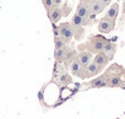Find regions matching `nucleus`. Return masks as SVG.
I'll return each mask as SVG.
<instances>
[{"label": "nucleus", "mask_w": 125, "mask_h": 119, "mask_svg": "<svg viewBox=\"0 0 125 119\" xmlns=\"http://www.w3.org/2000/svg\"><path fill=\"white\" fill-rule=\"evenodd\" d=\"M59 30V37L64 41L66 44H69L74 37V27L70 22H62L58 26Z\"/></svg>", "instance_id": "f257e3e1"}, {"label": "nucleus", "mask_w": 125, "mask_h": 119, "mask_svg": "<svg viewBox=\"0 0 125 119\" xmlns=\"http://www.w3.org/2000/svg\"><path fill=\"white\" fill-rule=\"evenodd\" d=\"M105 39L101 36H92L88 45H90V52L91 53H99L103 50V47L105 44Z\"/></svg>", "instance_id": "f03ea898"}, {"label": "nucleus", "mask_w": 125, "mask_h": 119, "mask_svg": "<svg viewBox=\"0 0 125 119\" xmlns=\"http://www.w3.org/2000/svg\"><path fill=\"white\" fill-rule=\"evenodd\" d=\"M76 14H77L79 16H81L82 19L87 20L88 22H90L91 20H93L94 16H96V15H93V14L91 12V10H90V5H88L87 3H81V1H80V4L77 5Z\"/></svg>", "instance_id": "7ed1b4c3"}, {"label": "nucleus", "mask_w": 125, "mask_h": 119, "mask_svg": "<svg viewBox=\"0 0 125 119\" xmlns=\"http://www.w3.org/2000/svg\"><path fill=\"white\" fill-rule=\"evenodd\" d=\"M70 69V73L71 75L74 76H79V77H82L83 79V74H85V66H82V64L80 63V60L77 59V56L73 60V63L70 64L69 66Z\"/></svg>", "instance_id": "20e7f679"}, {"label": "nucleus", "mask_w": 125, "mask_h": 119, "mask_svg": "<svg viewBox=\"0 0 125 119\" xmlns=\"http://www.w3.org/2000/svg\"><path fill=\"white\" fill-rule=\"evenodd\" d=\"M114 25H115V21L109 20L107 17H103V19H101V21L98 23V31L101 33L107 34V33H109L114 30Z\"/></svg>", "instance_id": "39448f33"}, {"label": "nucleus", "mask_w": 125, "mask_h": 119, "mask_svg": "<svg viewBox=\"0 0 125 119\" xmlns=\"http://www.w3.org/2000/svg\"><path fill=\"white\" fill-rule=\"evenodd\" d=\"M77 56L76 54V50L73 48V47H66V50H65V55H64V59H62V64H64V66L68 69L70 66V64L73 63V60Z\"/></svg>", "instance_id": "423d86ee"}, {"label": "nucleus", "mask_w": 125, "mask_h": 119, "mask_svg": "<svg viewBox=\"0 0 125 119\" xmlns=\"http://www.w3.org/2000/svg\"><path fill=\"white\" fill-rule=\"evenodd\" d=\"M77 59L80 60V63L82 64V66L86 68V66L92 62L93 56H92V53H91L90 50H81V52L79 53V55H77Z\"/></svg>", "instance_id": "0eeeda50"}, {"label": "nucleus", "mask_w": 125, "mask_h": 119, "mask_svg": "<svg viewBox=\"0 0 125 119\" xmlns=\"http://www.w3.org/2000/svg\"><path fill=\"white\" fill-rule=\"evenodd\" d=\"M109 62V58L103 53V52H99V53H96V55L93 56V63L97 64L101 69H103Z\"/></svg>", "instance_id": "6e6552de"}, {"label": "nucleus", "mask_w": 125, "mask_h": 119, "mask_svg": "<svg viewBox=\"0 0 125 119\" xmlns=\"http://www.w3.org/2000/svg\"><path fill=\"white\" fill-rule=\"evenodd\" d=\"M88 5H90V10L93 15H98L105 9L104 4L101 1V0H92V1L88 3Z\"/></svg>", "instance_id": "1a4fd4ad"}, {"label": "nucleus", "mask_w": 125, "mask_h": 119, "mask_svg": "<svg viewBox=\"0 0 125 119\" xmlns=\"http://www.w3.org/2000/svg\"><path fill=\"white\" fill-rule=\"evenodd\" d=\"M48 16H49V19H50V21H52L53 23H56V22H59V21L61 20V17H62V11H61L60 8L54 6L53 9H50V10L48 11Z\"/></svg>", "instance_id": "9d476101"}, {"label": "nucleus", "mask_w": 125, "mask_h": 119, "mask_svg": "<svg viewBox=\"0 0 125 119\" xmlns=\"http://www.w3.org/2000/svg\"><path fill=\"white\" fill-rule=\"evenodd\" d=\"M99 71H101V68H99L97 64H94L93 62H91V63H90V64L85 68L83 79H85V77H91V76H94V75H97Z\"/></svg>", "instance_id": "9b49d317"}, {"label": "nucleus", "mask_w": 125, "mask_h": 119, "mask_svg": "<svg viewBox=\"0 0 125 119\" xmlns=\"http://www.w3.org/2000/svg\"><path fill=\"white\" fill-rule=\"evenodd\" d=\"M118 14H119V4H118V3H115V4H113V5L107 10V12H105V16H104V17H107V19H109V20L115 21V19L118 17Z\"/></svg>", "instance_id": "f8f14e48"}, {"label": "nucleus", "mask_w": 125, "mask_h": 119, "mask_svg": "<svg viewBox=\"0 0 125 119\" xmlns=\"http://www.w3.org/2000/svg\"><path fill=\"white\" fill-rule=\"evenodd\" d=\"M115 50H116V45H115V43H112V42H105V44H104V47H103V53L109 58V59H112L113 58V55H114V53H115Z\"/></svg>", "instance_id": "ddd939ff"}, {"label": "nucleus", "mask_w": 125, "mask_h": 119, "mask_svg": "<svg viewBox=\"0 0 125 119\" xmlns=\"http://www.w3.org/2000/svg\"><path fill=\"white\" fill-rule=\"evenodd\" d=\"M70 23L73 25V27H82V26H86V25H88L90 22H88L87 20L82 19L81 16H79L77 14H75V15L73 16V19H71Z\"/></svg>", "instance_id": "4468645a"}, {"label": "nucleus", "mask_w": 125, "mask_h": 119, "mask_svg": "<svg viewBox=\"0 0 125 119\" xmlns=\"http://www.w3.org/2000/svg\"><path fill=\"white\" fill-rule=\"evenodd\" d=\"M105 86H108V80L103 76L94 79L90 84V87H93V88H101V87H105Z\"/></svg>", "instance_id": "2eb2a0df"}, {"label": "nucleus", "mask_w": 125, "mask_h": 119, "mask_svg": "<svg viewBox=\"0 0 125 119\" xmlns=\"http://www.w3.org/2000/svg\"><path fill=\"white\" fill-rule=\"evenodd\" d=\"M58 82L60 85H69V84L73 82V77H71V75L69 73L65 71L64 74H61V75L58 76Z\"/></svg>", "instance_id": "dca6fc26"}, {"label": "nucleus", "mask_w": 125, "mask_h": 119, "mask_svg": "<svg viewBox=\"0 0 125 119\" xmlns=\"http://www.w3.org/2000/svg\"><path fill=\"white\" fill-rule=\"evenodd\" d=\"M65 50H66V45L62 47V48H56L54 50V59H55V62H58V63L62 62L64 55H65Z\"/></svg>", "instance_id": "f3484780"}, {"label": "nucleus", "mask_w": 125, "mask_h": 119, "mask_svg": "<svg viewBox=\"0 0 125 119\" xmlns=\"http://www.w3.org/2000/svg\"><path fill=\"white\" fill-rule=\"evenodd\" d=\"M66 71V68L64 66V64L62 63H55V66H54V71H53V75H54V77H58L59 75H61V74H64Z\"/></svg>", "instance_id": "a211bd4d"}, {"label": "nucleus", "mask_w": 125, "mask_h": 119, "mask_svg": "<svg viewBox=\"0 0 125 119\" xmlns=\"http://www.w3.org/2000/svg\"><path fill=\"white\" fill-rule=\"evenodd\" d=\"M120 79L118 77V76H112L110 79H109V81H108V86H110V87H116V86H120Z\"/></svg>", "instance_id": "6ab92c4d"}, {"label": "nucleus", "mask_w": 125, "mask_h": 119, "mask_svg": "<svg viewBox=\"0 0 125 119\" xmlns=\"http://www.w3.org/2000/svg\"><path fill=\"white\" fill-rule=\"evenodd\" d=\"M54 44H55V49L56 48H62V47H65L66 43L61 39V37H54Z\"/></svg>", "instance_id": "aec40b11"}, {"label": "nucleus", "mask_w": 125, "mask_h": 119, "mask_svg": "<svg viewBox=\"0 0 125 119\" xmlns=\"http://www.w3.org/2000/svg\"><path fill=\"white\" fill-rule=\"evenodd\" d=\"M42 3H43V5H44L47 12H48L50 9L54 8V5H53V0H42Z\"/></svg>", "instance_id": "412c9836"}, {"label": "nucleus", "mask_w": 125, "mask_h": 119, "mask_svg": "<svg viewBox=\"0 0 125 119\" xmlns=\"http://www.w3.org/2000/svg\"><path fill=\"white\" fill-rule=\"evenodd\" d=\"M61 3H62V0H53V5L56 8H59L61 5Z\"/></svg>", "instance_id": "4be33fe9"}, {"label": "nucleus", "mask_w": 125, "mask_h": 119, "mask_svg": "<svg viewBox=\"0 0 125 119\" xmlns=\"http://www.w3.org/2000/svg\"><path fill=\"white\" fill-rule=\"evenodd\" d=\"M101 1L104 4V6H108V5L112 3V0H101Z\"/></svg>", "instance_id": "5701e85b"}, {"label": "nucleus", "mask_w": 125, "mask_h": 119, "mask_svg": "<svg viewBox=\"0 0 125 119\" xmlns=\"http://www.w3.org/2000/svg\"><path fill=\"white\" fill-rule=\"evenodd\" d=\"M38 97H39V101L43 103V91H41V92L38 93Z\"/></svg>", "instance_id": "b1692460"}, {"label": "nucleus", "mask_w": 125, "mask_h": 119, "mask_svg": "<svg viewBox=\"0 0 125 119\" xmlns=\"http://www.w3.org/2000/svg\"><path fill=\"white\" fill-rule=\"evenodd\" d=\"M80 1H81V3H87V4H88L90 1H92V0H80Z\"/></svg>", "instance_id": "393cba45"}, {"label": "nucleus", "mask_w": 125, "mask_h": 119, "mask_svg": "<svg viewBox=\"0 0 125 119\" xmlns=\"http://www.w3.org/2000/svg\"><path fill=\"white\" fill-rule=\"evenodd\" d=\"M123 11L125 12V0H124V4H123Z\"/></svg>", "instance_id": "a878e982"}]
</instances>
